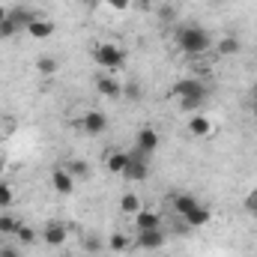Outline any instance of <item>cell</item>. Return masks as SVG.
Instances as JSON below:
<instances>
[{
    "mask_svg": "<svg viewBox=\"0 0 257 257\" xmlns=\"http://www.w3.org/2000/svg\"><path fill=\"white\" fill-rule=\"evenodd\" d=\"M209 45H212L209 33H206L203 27H197V24H189V27H180V30H177V48H180L183 54H189V57L206 54Z\"/></svg>",
    "mask_w": 257,
    "mask_h": 257,
    "instance_id": "obj_1",
    "label": "cell"
},
{
    "mask_svg": "<svg viewBox=\"0 0 257 257\" xmlns=\"http://www.w3.org/2000/svg\"><path fill=\"white\" fill-rule=\"evenodd\" d=\"M93 60L102 66L105 72H117L120 66L126 63V48L120 42H114V39H105V42H99L93 48Z\"/></svg>",
    "mask_w": 257,
    "mask_h": 257,
    "instance_id": "obj_2",
    "label": "cell"
},
{
    "mask_svg": "<svg viewBox=\"0 0 257 257\" xmlns=\"http://www.w3.org/2000/svg\"><path fill=\"white\" fill-rule=\"evenodd\" d=\"M78 128H81L87 138H99V135H105V128H108V114H105V111H96V108H87V111H81V117H78Z\"/></svg>",
    "mask_w": 257,
    "mask_h": 257,
    "instance_id": "obj_3",
    "label": "cell"
},
{
    "mask_svg": "<svg viewBox=\"0 0 257 257\" xmlns=\"http://www.w3.org/2000/svg\"><path fill=\"white\" fill-rule=\"evenodd\" d=\"M147 174H150V156H144L141 150H132L128 153V165H126V171H123V180H128V183H144Z\"/></svg>",
    "mask_w": 257,
    "mask_h": 257,
    "instance_id": "obj_4",
    "label": "cell"
},
{
    "mask_svg": "<svg viewBox=\"0 0 257 257\" xmlns=\"http://www.w3.org/2000/svg\"><path fill=\"white\" fill-rule=\"evenodd\" d=\"M123 81L126 78H120L117 72H99V78H96V93L99 96H105V99H120L123 96Z\"/></svg>",
    "mask_w": 257,
    "mask_h": 257,
    "instance_id": "obj_5",
    "label": "cell"
},
{
    "mask_svg": "<svg viewBox=\"0 0 257 257\" xmlns=\"http://www.w3.org/2000/svg\"><path fill=\"white\" fill-rule=\"evenodd\" d=\"M39 239H42L48 248H60V245H66V239H69V227H66L63 221L51 218V221H45V224H42Z\"/></svg>",
    "mask_w": 257,
    "mask_h": 257,
    "instance_id": "obj_6",
    "label": "cell"
},
{
    "mask_svg": "<svg viewBox=\"0 0 257 257\" xmlns=\"http://www.w3.org/2000/svg\"><path fill=\"white\" fill-rule=\"evenodd\" d=\"M171 96H174L177 102H180V99H189V96H206V84H203L200 78L186 75V78L174 81V87H171Z\"/></svg>",
    "mask_w": 257,
    "mask_h": 257,
    "instance_id": "obj_7",
    "label": "cell"
},
{
    "mask_svg": "<svg viewBox=\"0 0 257 257\" xmlns=\"http://www.w3.org/2000/svg\"><path fill=\"white\" fill-rule=\"evenodd\" d=\"M24 33H27L30 39H39V42H42V39H51V36L57 33V24H54L48 15H33V21L27 24Z\"/></svg>",
    "mask_w": 257,
    "mask_h": 257,
    "instance_id": "obj_8",
    "label": "cell"
},
{
    "mask_svg": "<svg viewBox=\"0 0 257 257\" xmlns=\"http://www.w3.org/2000/svg\"><path fill=\"white\" fill-rule=\"evenodd\" d=\"M159 144H162V138H159V132L153 126L138 128V135H135V150H141L144 156H153V153L159 150Z\"/></svg>",
    "mask_w": 257,
    "mask_h": 257,
    "instance_id": "obj_9",
    "label": "cell"
},
{
    "mask_svg": "<svg viewBox=\"0 0 257 257\" xmlns=\"http://www.w3.org/2000/svg\"><path fill=\"white\" fill-rule=\"evenodd\" d=\"M186 132L192 135V138H212L215 135V123H212V117H206V114H192L189 117V123H186Z\"/></svg>",
    "mask_w": 257,
    "mask_h": 257,
    "instance_id": "obj_10",
    "label": "cell"
},
{
    "mask_svg": "<svg viewBox=\"0 0 257 257\" xmlns=\"http://www.w3.org/2000/svg\"><path fill=\"white\" fill-rule=\"evenodd\" d=\"M135 245H138L141 251H159V248H165V233H162V227H159V230H141V233L135 236Z\"/></svg>",
    "mask_w": 257,
    "mask_h": 257,
    "instance_id": "obj_11",
    "label": "cell"
},
{
    "mask_svg": "<svg viewBox=\"0 0 257 257\" xmlns=\"http://www.w3.org/2000/svg\"><path fill=\"white\" fill-rule=\"evenodd\" d=\"M162 227V212L159 209H150V206H144L138 215H135V230L141 233V230H159Z\"/></svg>",
    "mask_w": 257,
    "mask_h": 257,
    "instance_id": "obj_12",
    "label": "cell"
},
{
    "mask_svg": "<svg viewBox=\"0 0 257 257\" xmlns=\"http://www.w3.org/2000/svg\"><path fill=\"white\" fill-rule=\"evenodd\" d=\"M75 183H78V180H75L66 168H54V171H51V189L57 194H72L75 192Z\"/></svg>",
    "mask_w": 257,
    "mask_h": 257,
    "instance_id": "obj_13",
    "label": "cell"
},
{
    "mask_svg": "<svg viewBox=\"0 0 257 257\" xmlns=\"http://www.w3.org/2000/svg\"><path fill=\"white\" fill-rule=\"evenodd\" d=\"M126 165H128V150H108V156H105V168H108V174L123 177Z\"/></svg>",
    "mask_w": 257,
    "mask_h": 257,
    "instance_id": "obj_14",
    "label": "cell"
},
{
    "mask_svg": "<svg viewBox=\"0 0 257 257\" xmlns=\"http://www.w3.org/2000/svg\"><path fill=\"white\" fill-rule=\"evenodd\" d=\"M209 221H212V212H209V206H203V203H197L192 212L183 215V224H186L189 230H192V227H206Z\"/></svg>",
    "mask_w": 257,
    "mask_h": 257,
    "instance_id": "obj_15",
    "label": "cell"
},
{
    "mask_svg": "<svg viewBox=\"0 0 257 257\" xmlns=\"http://www.w3.org/2000/svg\"><path fill=\"white\" fill-rule=\"evenodd\" d=\"M197 203H200V200H197L194 194H189V192H180V194L171 197V209H174V215H180V218H183L186 212H192Z\"/></svg>",
    "mask_w": 257,
    "mask_h": 257,
    "instance_id": "obj_16",
    "label": "cell"
},
{
    "mask_svg": "<svg viewBox=\"0 0 257 257\" xmlns=\"http://www.w3.org/2000/svg\"><path fill=\"white\" fill-rule=\"evenodd\" d=\"M21 224H24V221H21L15 212H9V209L0 212V236H15Z\"/></svg>",
    "mask_w": 257,
    "mask_h": 257,
    "instance_id": "obj_17",
    "label": "cell"
},
{
    "mask_svg": "<svg viewBox=\"0 0 257 257\" xmlns=\"http://www.w3.org/2000/svg\"><path fill=\"white\" fill-rule=\"evenodd\" d=\"M141 209H144V200H141V194L126 192L123 197H120V212H123V215H132V218H135Z\"/></svg>",
    "mask_w": 257,
    "mask_h": 257,
    "instance_id": "obj_18",
    "label": "cell"
},
{
    "mask_svg": "<svg viewBox=\"0 0 257 257\" xmlns=\"http://www.w3.org/2000/svg\"><path fill=\"white\" fill-rule=\"evenodd\" d=\"M36 72H39L42 78H54V75L60 72V60H57L54 54H42V57L36 60Z\"/></svg>",
    "mask_w": 257,
    "mask_h": 257,
    "instance_id": "obj_19",
    "label": "cell"
},
{
    "mask_svg": "<svg viewBox=\"0 0 257 257\" xmlns=\"http://www.w3.org/2000/svg\"><path fill=\"white\" fill-rule=\"evenodd\" d=\"M132 245H135V242L128 239L126 233H120V230H117V233H111V236L105 239V248H108V251H114V254H123V251H128Z\"/></svg>",
    "mask_w": 257,
    "mask_h": 257,
    "instance_id": "obj_20",
    "label": "cell"
},
{
    "mask_svg": "<svg viewBox=\"0 0 257 257\" xmlns=\"http://www.w3.org/2000/svg\"><path fill=\"white\" fill-rule=\"evenodd\" d=\"M15 242H18V248H30V245H36V242H39L36 227H33V224H21L18 233H15Z\"/></svg>",
    "mask_w": 257,
    "mask_h": 257,
    "instance_id": "obj_21",
    "label": "cell"
},
{
    "mask_svg": "<svg viewBox=\"0 0 257 257\" xmlns=\"http://www.w3.org/2000/svg\"><path fill=\"white\" fill-rule=\"evenodd\" d=\"M239 51H242V42H239L236 36H230V33L218 42V54H221V57H236Z\"/></svg>",
    "mask_w": 257,
    "mask_h": 257,
    "instance_id": "obj_22",
    "label": "cell"
},
{
    "mask_svg": "<svg viewBox=\"0 0 257 257\" xmlns=\"http://www.w3.org/2000/svg\"><path fill=\"white\" fill-rule=\"evenodd\" d=\"M33 15H36V12H30V9H24V6H12V9H9V18H12L21 30H27V24L33 21Z\"/></svg>",
    "mask_w": 257,
    "mask_h": 257,
    "instance_id": "obj_23",
    "label": "cell"
},
{
    "mask_svg": "<svg viewBox=\"0 0 257 257\" xmlns=\"http://www.w3.org/2000/svg\"><path fill=\"white\" fill-rule=\"evenodd\" d=\"M66 171H69L75 180H90V165H87L84 159H72V162L66 165Z\"/></svg>",
    "mask_w": 257,
    "mask_h": 257,
    "instance_id": "obj_24",
    "label": "cell"
},
{
    "mask_svg": "<svg viewBox=\"0 0 257 257\" xmlns=\"http://www.w3.org/2000/svg\"><path fill=\"white\" fill-rule=\"evenodd\" d=\"M15 203V186L9 180H0V209H9Z\"/></svg>",
    "mask_w": 257,
    "mask_h": 257,
    "instance_id": "obj_25",
    "label": "cell"
},
{
    "mask_svg": "<svg viewBox=\"0 0 257 257\" xmlns=\"http://www.w3.org/2000/svg\"><path fill=\"white\" fill-rule=\"evenodd\" d=\"M206 102V96H189V99H180V111H189V114H197L200 111V105Z\"/></svg>",
    "mask_w": 257,
    "mask_h": 257,
    "instance_id": "obj_26",
    "label": "cell"
},
{
    "mask_svg": "<svg viewBox=\"0 0 257 257\" xmlns=\"http://www.w3.org/2000/svg\"><path fill=\"white\" fill-rule=\"evenodd\" d=\"M123 96L132 99V102H138L141 99V84L138 81H123Z\"/></svg>",
    "mask_w": 257,
    "mask_h": 257,
    "instance_id": "obj_27",
    "label": "cell"
},
{
    "mask_svg": "<svg viewBox=\"0 0 257 257\" xmlns=\"http://www.w3.org/2000/svg\"><path fill=\"white\" fill-rule=\"evenodd\" d=\"M15 33H21V27H18L12 18H6L3 27H0V39H9V36H15Z\"/></svg>",
    "mask_w": 257,
    "mask_h": 257,
    "instance_id": "obj_28",
    "label": "cell"
},
{
    "mask_svg": "<svg viewBox=\"0 0 257 257\" xmlns=\"http://www.w3.org/2000/svg\"><path fill=\"white\" fill-rule=\"evenodd\" d=\"M84 248H87L90 254H96V251L105 248V239H99V236H87V239H84Z\"/></svg>",
    "mask_w": 257,
    "mask_h": 257,
    "instance_id": "obj_29",
    "label": "cell"
},
{
    "mask_svg": "<svg viewBox=\"0 0 257 257\" xmlns=\"http://www.w3.org/2000/svg\"><path fill=\"white\" fill-rule=\"evenodd\" d=\"M135 0H105V6L108 9H114V12H123V9H128Z\"/></svg>",
    "mask_w": 257,
    "mask_h": 257,
    "instance_id": "obj_30",
    "label": "cell"
},
{
    "mask_svg": "<svg viewBox=\"0 0 257 257\" xmlns=\"http://www.w3.org/2000/svg\"><path fill=\"white\" fill-rule=\"evenodd\" d=\"M0 257H21V248H15V245H3V248H0Z\"/></svg>",
    "mask_w": 257,
    "mask_h": 257,
    "instance_id": "obj_31",
    "label": "cell"
},
{
    "mask_svg": "<svg viewBox=\"0 0 257 257\" xmlns=\"http://www.w3.org/2000/svg\"><path fill=\"white\" fill-rule=\"evenodd\" d=\"M245 209H251V212H257V189L248 197H245Z\"/></svg>",
    "mask_w": 257,
    "mask_h": 257,
    "instance_id": "obj_32",
    "label": "cell"
},
{
    "mask_svg": "<svg viewBox=\"0 0 257 257\" xmlns=\"http://www.w3.org/2000/svg\"><path fill=\"white\" fill-rule=\"evenodd\" d=\"M6 168H9V162H6V159H3V156H0V180H3V177H6Z\"/></svg>",
    "mask_w": 257,
    "mask_h": 257,
    "instance_id": "obj_33",
    "label": "cell"
},
{
    "mask_svg": "<svg viewBox=\"0 0 257 257\" xmlns=\"http://www.w3.org/2000/svg\"><path fill=\"white\" fill-rule=\"evenodd\" d=\"M6 18H9V9H6V6H0V27H3V21H6Z\"/></svg>",
    "mask_w": 257,
    "mask_h": 257,
    "instance_id": "obj_34",
    "label": "cell"
},
{
    "mask_svg": "<svg viewBox=\"0 0 257 257\" xmlns=\"http://www.w3.org/2000/svg\"><path fill=\"white\" fill-rule=\"evenodd\" d=\"M251 117L257 120V99H251Z\"/></svg>",
    "mask_w": 257,
    "mask_h": 257,
    "instance_id": "obj_35",
    "label": "cell"
},
{
    "mask_svg": "<svg viewBox=\"0 0 257 257\" xmlns=\"http://www.w3.org/2000/svg\"><path fill=\"white\" fill-rule=\"evenodd\" d=\"M251 99H257V81H254V87H251Z\"/></svg>",
    "mask_w": 257,
    "mask_h": 257,
    "instance_id": "obj_36",
    "label": "cell"
},
{
    "mask_svg": "<svg viewBox=\"0 0 257 257\" xmlns=\"http://www.w3.org/2000/svg\"><path fill=\"white\" fill-rule=\"evenodd\" d=\"M3 123H6V117H3V114H0V128H3Z\"/></svg>",
    "mask_w": 257,
    "mask_h": 257,
    "instance_id": "obj_37",
    "label": "cell"
},
{
    "mask_svg": "<svg viewBox=\"0 0 257 257\" xmlns=\"http://www.w3.org/2000/svg\"><path fill=\"white\" fill-rule=\"evenodd\" d=\"M141 3H147V0H141Z\"/></svg>",
    "mask_w": 257,
    "mask_h": 257,
    "instance_id": "obj_38",
    "label": "cell"
}]
</instances>
